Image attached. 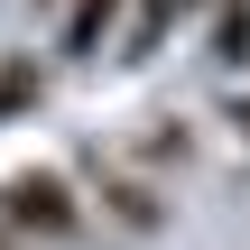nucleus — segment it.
Wrapping results in <instances>:
<instances>
[{"label":"nucleus","mask_w":250,"mask_h":250,"mask_svg":"<svg viewBox=\"0 0 250 250\" xmlns=\"http://www.w3.org/2000/svg\"><path fill=\"white\" fill-rule=\"evenodd\" d=\"M186 9H204V0H139V37H130V46H158V37H167Z\"/></svg>","instance_id":"nucleus-4"},{"label":"nucleus","mask_w":250,"mask_h":250,"mask_svg":"<svg viewBox=\"0 0 250 250\" xmlns=\"http://www.w3.org/2000/svg\"><path fill=\"white\" fill-rule=\"evenodd\" d=\"M232 130H241V139H250V93H241V102H232Z\"/></svg>","instance_id":"nucleus-5"},{"label":"nucleus","mask_w":250,"mask_h":250,"mask_svg":"<svg viewBox=\"0 0 250 250\" xmlns=\"http://www.w3.org/2000/svg\"><path fill=\"white\" fill-rule=\"evenodd\" d=\"M93 204H102L111 223H130V232H148V223H158V186H148V176H102V195H93Z\"/></svg>","instance_id":"nucleus-2"},{"label":"nucleus","mask_w":250,"mask_h":250,"mask_svg":"<svg viewBox=\"0 0 250 250\" xmlns=\"http://www.w3.org/2000/svg\"><path fill=\"white\" fill-rule=\"evenodd\" d=\"M223 9H250V0H223Z\"/></svg>","instance_id":"nucleus-6"},{"label":"nucleus","mask_w":250,"mask_h":250,"mask_svg":"<svg viewBox=\"0 0 250 250\" xmlns=\"http://www.w3.org/2000/svg\"><path fill=\"white\" fill-rule=\"evenodd\" d=\"M93 223V204H83V186L65 176V167H19V176H0V232L9 241H74Z\"/></svg>","instance_id":"nucleus-1"},{"label":"nucleus","mask_w":250,"mask_h":250,"mask_svg":"<svg viewBox=\"0 0 250 250\" xmlns=\"http://www.w3.org/2000/svg\"><path fill=\"white\" fill-rule=\"evenodd\" d=\"M121 9H130V0H74V9H65V56H93V46L121 28Z\"/></svg>","instance_id":"nucleus-3"},{"label":"nucleus","mask_w":250,"mask_h":250,"mask_svg":"<svg viewBox=\"0 0 250 250\" xmlns=\"http://www.w3.org/2000/svg\"><path fill=\"white\" fill-rule=\"evenodd\" d=\"M0 250H9V232H0Z\"/></svg>","instance_id":"nucleus-7"}]
</instances>
